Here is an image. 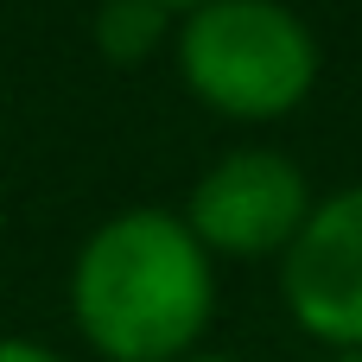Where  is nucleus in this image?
<instances>
[{"label":"nucleus","instance_id":"1","mask_svg":"<svg viewBox=\"0 0 362 362\" xmlns=\"http://www.w3.org/2000/svg\"><path fill=\"white\" fill-rule=\"evenodd\" d=\"M210 312V255L185 216L165 210H127L102 223L70 267V318L108 362H185Z\"/></svg>","mask_w":362,"mask_h":362},{"label":"nucleus","instance_id":"2","mask_svg":"<svg viewBox=\"0 0 362 362\" xmlns=\"http://www.w3.org/2000/svg\"><path fill=\"white\" fill-rule=\"evenodd\" d=\"M178 76L229 121H280L318 83V38L280 0H204L178 25Z\"/></svg>","mask_w":362,"mask_h":362},{"label":"nucleus","instance_id":"3","mask_svg":"<svg viewBox=\"0 0 362 362\" xmlns=\"http://www.w3.org/2000/svg\"><path fill=\"white\" fill-rule=\"evenodd\" d=\"M312 216V185L286 153L242 146L216 159L185 204V229L204 242V255H286L293 235Z\"/></svg>","mask_w":362,"mask_h":362},{"label":"nucleus","instance_id":"4","mask_svg":"<svg viewBox=\"0 0 362 362\" xmlns=\"http://www.w3.org/2000/svg\"><path fill=\"white\" fill-rule=\"evenodd\" d=\"M280 293L299 331L337 356L362 350V185L312 204L305 229L280 255Z\"/></svg>","mask_w":362,"mask_h":362},{"label":"nucleus","instance_id":"5","mask_svg":"<svg viewBox=\"0 0 362 362\" xmlns=\"http://www.w3.org/2000/svg\"><path fill=\"white\" fill-rule=\"evenodd\" d=\"M165 38V6L159 0H102L95 6V51L115 64H140L153 57Z\"/></svg>","mask_w":362,"mask_h":362},{"label":"nucleus","instance_id":"6","mask_svg":"<svg viewBox=\"0 0 362 362\" xmlns=\"http://www.w3.org/2000/svg\"><path fill=\"white\" fill-rule=\"evenodd\" d=\"M0 362H64V356H51L45 344H25V337H0Z\"/></svg>","mask_w":362,"mask_h":362},{"label":"nucleus","instance_id":"7","mask_svg":"<svg viewBox=\"0 0 362 362\" xmlns=\"http://www.w3.org/2000/svg\"><path fill=\"white\" fill-rule=\"evenodd\" d=\"M159 6H165V13H172V6H185V13H191V6H204V0H159Z\"/></svg>","mask_w":362,"mask_h":362},{"label":"nucleus","instance_id":"8","mask_svg":"<svg viewBox=\"0 0 362 362\" xmlns=\"http://www.w3.org/2000/svg\"><path fill=\"white\" fill-rule=\"evenodd\" d=\"M185 362H235V356H197V350H191V356H185Z\"/></svg>","mask_w":362,"mask_h":362},{"label":"nucleus","instance_id":"9","mask_svg":"<svg viewBox=\"0 0 362 362\" xmlns=\"http://www.w3.org/2000/svg\"><path fill=\"white\" fill-rule=\"evenodd\" d=\"M331 362H362V350H344V356H331Z\"/></svg>","mask_w":362,"mask_h":362}]
</instances>
